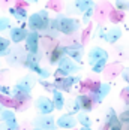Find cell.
Segmentation results:
<instances>
[{"instance_id": "obj_10", "label": "cell", "mask_w": 129, "mask_h": 130, "mask_svg": "<svg viewBox=\"0 0 129 130\" xmlns=\"http://www.w3.org/2000/svg\"><path fill=\"white\" fill-rule=\"evenodd\" d=\"M33 105H35L36 111H38L39 114H42V115L53 114V111H54V103H53L51 99L47 97V96H39Z\"/></svg>"}, {"instance_id": "obj_21", "label": "cell", "mask_w": 129, "mask_h": 130, "mask_svg": "<svg viewBox=\"0 0 129 130\" xmlns=\"http://www.w3.org/2000/svg\"><path fill=\"white\" fill-rule=\"evenodd\" d=\"M29 70H32L33 73H36L41 79H48L50 76H51V70L50 69H47V67H44V66H41V63L39 64H33L29 67Z\"/></svg>"}, {"instance_id": "obj_38", "label": "cell", "mask_w": 129, "mask_h": 130, "mask_svg": "<svg viewBox=\"0 0 129 130\" xmlns=\"http://www.w3.org/2000/svg\"><path fill=\"white\" fill-rule=\"evenodd\" d=\"M120 96H122L123 99H129V85L123 88V91H122V94H120Z\"/></svg>"}, {"instance_id": "obj_1", "label": "cell", "mask_w": 129, "mask_h": 130, "mask_svg": "<svg viewBox=\"0 0 129 130\" xmlns=\"http://www.w3.org/2000/svg\"><path fill=\"white\" fill-rule=\"evenodd\" d=\"M54 21H56V28L60 35L72 36L80 31V21L64 15V13H57L54 17Z\"/></svg>"}, {"instance_id": "obj_18", "label": "cell", "mask_w": 129, "mask_h": 130, "mask_svg": "<svg viewBox=\"0 0 129 130\" xmlns=\"http://www.w3.org/2000/svg\"><path fill=\"white\" fill-rule=\"evenodd\" d=\"M64 55L63 52V45H57L56 48H53L51 51L48 52V61L51 66H56L59 63V60Z\"/></svg>"}, {"instance_id": "obj_37", "label": "cell", "mask_w": 129, "mask_h": 130, "mask_svg": "<svg viewBox=\"0 0 129 130\" xmlns=\"http://www.w3.org/2000/svg\"><path fill=\"white\" fill-rule=\"evenodd\" d=\"M122 79H123L125 82H128V85H129V67H125V69L122 70Z\"/></svg>"}, {"instance_id": "obj_31", "label": "cell", "mask_w": 129, "mask_h": 130, "mask_svg": "<svg viewBox=\"0 0 129 130\" xmlns=\"http://www.w3.org/2000/svg\"><path fill=\"white\" fill-rule=\"evenodd\" d=\"M119 121L122 123V126H123V124L129 126V108H125V109H123V112L119 115Z\"/></svg>"}, {"instance_id": "obj_11", "label": "cell", "mask_w": 129, "mask_h": 130, "mask_svg": "<svg viewBox=\"0 0 129 130\" xmlns=\"http://www.w3.org/2000/svg\"><path fill=\"white\" fill-rule=\"evenodd\" d=\"M56 126H57V129L71 130L74 127H77V118H75L74 114H69V112L62 114L60 117L56 120Z\"/></svg>"}, {"instance_id": "obj_35", "label": "cell", "mask_w": 129, "mask_h": 130, "mask_svg": "<svg viewBox=\"0 0 129 130\" xmlns=\"http://www.w3.org/2000/svg\"><path fill=\"white\" fill-rule=\"evenodd\" d=\"M105 31H107V28H105L104 26H98V27H96V31H95V36H96V38H101V39H104Z\"/></svg>"}, {"instance_id": "obj_41", "label": "cell", "mask_w": 129, "mask_h": 130, "mask_svg": "<svg viewBox=\"0 0 129 130\" xmlns=\"http://www.w3.org/2000/svg\"><path fill=\"white\" fill-rule=\"evenodd\" d=\"M2 111H3V105L0 103V114H2Z\"/></svg>"}, {"instance_id": "obj_26", "label": "cell", "mask_w": 129, "mask_h": 130, "mask_svg": "<svg viewBox=\"0 0 129 130\" xmlns=\"http://www.w3.org/2000/svg\"><path fill=\"white\" fill-rule=\"evenodd\" d=\"M107 61H108V58H101L99 61H96L95 64H92V70L95 72V73H101L105 70V67H107Z\"/></svg>"}, {"instance_id": "obj_20", "label": "cell", "mask_w": 129, "mask_h": 130, "mask_svg": "<svg viewBox=\"0 0 129 130\" xmlns=\"http://www.w3.org/2000/svg\"><path fill=\"white\" fill-rule=\"evenodd\" d=\"M53 93V103H54V109H57V111H62L64 108V94L62 93V91L59 90H54L51 91Z\"/></svg>"}, {"instance_id": "obj_22", "label": "cell", "mask_w": 129, "mask_h": 130, "mask_svg": "<svg viewBox=\"0 0 129 130\" xmlns=\"http://www.w3.org/2000/svg\"><path fill=\"white\" fill-rule=\"evenodd\" d=\"M17 118V112L14 111L12 108H3L2 114H0V123H5V121H11Z\"/></svg>"}, {"instance_id": "obj_23", "label": "cell", "mask_w": 129, "mask_h": 130, "mask_svg": "<svg viewBox=\"0 0 129 130\" xmlns=\"http://www.w3.org/2000/svg\"><path fill=\"white\" fill-rule=\"evenodd\" d=\"M77 123H80V126H83V127H92V124H93L92 118L89 117V114H86V112H78L77 114Z\"/></svg>"}, {"instance_id": "obj_32", "label": "cell", "mask_w": 129, "mask_h": 130, "mask_svg": "<svg viewBox=\"0 0 129 130\" xmlns=\"http://www.w3.org/2000/svg\"><path fill=\"white\" fill-rule=\"evenodd\" d=\"M39 84L45 88V90L48 91V93H51L54 90V85H53V82H50L48 79H39Z\"/></svg>"}, {"instance_id": "obj_30", "label": "cell", "mask_w": 129, "mask_h": 130, "mask_svg": "<svg viewBox=\"0 0 129 130\" xmlns=\"http://www.w3.org/2000/svg\"><path fill=\"white\" fill-rule=\"evenodd\" d=\"M11 27H12V24H11V18H8V17H0V31L9 30Z\"/></svg>"}, {"instance_id": "obj_12", "label": "cell", "mask_w": 129, "mask_h": 130, "mask_svg": "<svg viewBox=\"0 0 129 130\" xmlns=\"http://www.w3.org/2000/svg\"><path fill=\"white\" fill-rule=\"evenodd\" d=\"M27 31L26 27H11L9 28V40H11V43L14 45H18V43H21V42H24L27 36Z\"/></svg>"}, {"instance_id": "obj_33", "label": "cell", "mask_w": 129, "mask_h": 130, "mask_svg": "<svg viewBox=\"0 0 129 130\" xmlns=\"http://www.w3.org/2000/svg\"><path fill=\"white\" fill-rule=\"evenodd\" d=\"M122 13L120 11H113V12L110 13V20H111V23H119V21H122Z\"/></svg>"}, {"instance_id": "obj_29", "label": "cell", "mask_w": 129, "mask_h": 130, "mask_svg": "<svg viewBox=\"0 0 129 130\" xmlns=\"http://www.w3.org/2000/svg\"><path fill=\"white\" fill-rule=\"evenodd\" d=\"M64 106H69V108H71L69 114H78V112H81V109H80V106H78L75 99H72V100H64Z\"/></svg>"}, {"instance_id": "obj_15", "label": "cell", "mask_w": 129, "mask_h": 130, "mask_svg": "<svg viewBox=\"0 0 129 130\" xmlns=\"http://www.w3.org/2000/svg\"><path fill=\"white\" fill-rule=\"evenodd\" d=\"M87 58H89V64L92 66L96 61H99L101 58H108V52L101 46H93V48H90V51L87 54Z\"/></svg>"}, {"instance_id": "obj_28", "label": "cell", "mask_w": 129, "mask_h": 130, "mask_svg": "<svg viewBox=\"0 0 129 130\" xmlns=\"http://www.w3.org/2000/svg\"><path fill=\"white\" fill-rule=\"evenodd\" d=\"M20 82L24 84V85H27V87H30V88H33L38 81H36V78H35L33 75H26V76H23V78L20 79Z\"/></svg>"}, {"instance_id": "obj_36", "label": "cell", "mask_w": 129, "mask_h": 130, "mask_svg": "<svg viewBox=\"0 0 129 130\" xmlns=\"http://www.w3.org/2000/svg\"><path fill=\"white\" fill-rule=\"evenodd\" d=\"M0 96H11V87L0 84Z\"/></svg>"}, {"instance_id": "obj_42", "label": "cell", "mask_w": 129, "mask_h": 130, "mask_svg": "<svg viewBox=\"0 0 129 130\" xmlns=\"http://www.w3.org/2000/svg\"><path fill=\"white\" fill-rule=\"evenodd\" d=\"M32 130H41V129H38V127H35V129H32Z\"/></svg>"}, {"instance_id": "obj_43", "label": "cell", "mask_w": 129, "mask_h": 130, "mask_svg": "<svg viewBox=\"0 0 129 130\" xmlns=\"http://www.w3.org/2000/svg\"><path fill=\"white\" fill-rule=\"evenodd\" d=\"M0 66H2V64H0ZM0 75H2V70H0Z\"/></svg>"}, {"instance_id": "obj_13", "label": "cell", "mask_w": 129, "mask_h": 130, "mask_svg": "<svg viewBox=\"0 0 129 130\" xmlns=\"http://www.w3.org/2000/svg\"><path fill=\"white\" fill-rule=\"evenodd\" d=\"M122 36H123L122 28L119 26H113L111 28H108V30L105 31L104 40H105L107 43H110V45H114V43H117L119 40L122 39Z\"/></svg>"}, {"instance_id": "obj_16", "label": "cell", "mask_w": 129, "mask_h": 130, "mask_svg": "<svg viewBox=\"0 0 129 130\" xmlns=\"http://www.w3.org/2000/svg\"><path fill=\"white\" fill-rule=\"evenodd\" d=\"M9 13L12 15V18H15L18 23H26L27 18H29V13H27L26 8L18 6V5L11 6V8H9Z\"/></svg>"}, {"instance_id": "obj_25", "label": "cell", "mask_w": 129, "mask_h": 130, "mask_svg": "<svg viewBox=\"0 0 129 130\" xmlns=\"http://www.w3.org/2000/svg\"><path fill=\"white\" fill-rule=\"evenodd\" d=\"M11 48V40L5 36H0V57H5Z\"/></svg>"}, {"instance_id": "obj_7", "label": "cell", "mask_w": 129, "mask_h": 130, "mask_svg": "<svg viewBox=\"0 0 129 130\" xmlns=\"http://www.w3.org/2000/svg\"><path fill=\"white\" fill-rule=\"evenodd\" d=\"M63 52L69 58H72L75 63H83V55H84V46L80 42H74L72 45H63Z\"/></svg>"}, {"instance_id": "obj_6", "label": "cell", "mask_w": 129, "mask_h": 130, "mask_svg": "<svg viewBox=\"0 0 129 130\" xmlns=\"http://www.w3.org/2000/svg\"><path fill=\"white\" fill-rule=\"evenodd\" d=\"M78 82H81L80 75H68V76H62V78H54L53 85L59 91H71V88L74 85H77Z\"/></svg>"}, {"instance_id": "obj_40", "label": "cell", "mask_w": 129, "mask_h": 130, "mask_svg": "<svg viewBox=\"0 0 129 130\" xmlns=\"http://www.w3.org/2000/svg\"><path fill=\"white\" fill-rule=\"evenodd\" d=\"M80 130H92V127H83V126H81V129Z\"/></svg>"}, {"instance_id": "obj_14", "label": "cell", "mask_w": 129, "mask_h": 130, "mask_svg": "<svg viewBox=\"0 0 129 130\" xmlns=\"http://www.w3.org/2000/svg\"><path fill=\"white\" fill-rule=\"evenodd\" d=\"M75 100H77L78 106H80V109H81V112H86V114H89L93 111V100H92L90 97H89V94H78L77 97H75Z\"/></svg>"}, {"instance_id": "obj_4", "label": "cell", "mask_w": 129, "mask_h": 130, "mask_svg": "<svg viewBox=\"0 0 129 130\" xmlns=\"http://www.w3.org/2000/svg\"><path fill=\"white\" fill-rule=\"evenodd\" d=\"M111 85L108 82H95L89 90V97L93 100V103H102L104 99L110 94Z\"/></svg>"}, {"instance_id": "obj_39", "label": "cell", "mask_w": 129, "mask_h": 130, "mask_svg": "<svg viewBox=\"0 0 129 130\" xmlns=\"http://www.w3.org/2000/svg\"><path fill=\"white\" fill-rule=\"evenodd\" d=\"M27 3H38L39 0H26Z\"/></svg>"}, {"instance_id": "obj_5", "label": "cell", "mask_w": 129, "mask_h": 130, "mask_svg": "<svg viewBox=\"0 0 129 130\" xmlns=\"http://www.w3.org/2000/svg\"><path fill=\"white\" fill-rule=\"evenodd\" d=\"M5 57L8 60V64L12 66V67L23 66V61L26 58V50H24V46H21V43H18L12 48H9V51Z\"/></svg>"}, {"instance_id": "obj_8", "label": "cell", "mask_w": 129, "mask_h": 130, "mask_svg": "<svg viewBox=\"0 0 129 130\" xmlns=\"http://www.w3.org/2000/svg\"><path fill=\"white\" fill-rule=\"evenodd\" d=\"M39 42H41V33L38 31H27V36L24 39V50L26 52H30V54H36L39 52Z\"/></svg>"}, {"instance_id": "obj_17", "label": "cell", "mask_w": 129, "mask_h": 130, "mask_svg": "<svg viewBox=\"0 0 129 130\" xmlns=\"http://www.w3.org/2000/svg\"><path fill=\"white\" fill-rule=\"evenodd\" d=\"M96 3L93 0H75L74 2V9L77 13H84L89 9H95Z\"/></svg>"}, {"instance_id": "obj_3", "label": "cell", "mask_w": 129, "mask_h": 130, "mask_svg": "<svg viewBox=\"0 0 129 130\" xmlns=\"http://www.w3.org/2000/svg\"><path fill=\"white\" fill-rule=\"evenodd\" d=\"M57 69L54 72V78H62V76H68V75H75V72H78L81 69V66L75 63L72 58H69L68 55H63L59 63H57Z\"/></svg>"}, {"instance_id": "obj_2", "label": "cell", "mask_w": 129, "mask_h": 130, "mask_svg": "<svg viewBox=\"0 0 129 130\" xmlns=\"http://www.w3.org/2000/svg\"><path fill=\"white\" fill-rule=\"evenodd\" d=\"M50 13L47 9H41L38 12L32 13L29 18H27V24H29V28L33 30V31H38V33H44L47 28H48V24H50Z\"/></svg>"}, {"instance_id": "obj_27", "label": "cell", "mask_w": 129, "mask_h": 130, "mask_svg": "<svg viewBox=\"0 0 129 130\" xmlns=\"http://www.w3.org/2000/svg\"><path fill=\"white\" fill-rule=\"evenodd\" d=\"M114 6L120 12H129V0H116Z\"/></svg>"}, {"instance_id": "obj_9", "label": "cell", "mask_w": 129, "mask_h": 130, "mask_svg": "<svg viewBox=\"0 0 129 130\" xmlns=\"http://www.w3.org/2000/svg\"><path fill=\"white\" fill-rule=\"evenodd\" d=\"M33 126L41 130H57L56 120H54V117H53L51 114H48V115L39 114L38 117L33 120Z\"/></svg>"}, {"instance_id": "obj_19", "label": "cell", "mask_w": 129, "mask_h": 130, "mask_svg": "<svg viewBox=\"0 0 129 130\" xmlns=\"http://www.w3.org/2000/svg\"><path fill=\"white\" fill-rule=\"evenodd\" d=\"M122 124L119 121V115L114 111V108H108L107 114H105V127H113V126H119Z\"/></svg>"}, {"instance_id": "obj_34", "label": "cell", "mask_w": 129, "mask_h": 130, "mask_svg": "<svg viewBox=\"0 0 129 130\" xmlns=\"http://www.w3.org/2000/svg\"><path fill=\"white\" fill-rule=\"evenodd\" d=\"M93 11L95 9H89V11H86V12L83 13V24H89L92 20V17H93Z\"/></svg>"}, {"instance_id": "obj_24", "label": "cell", "mask_w": 129, "mask_h": 130, "mask_svg": "<svg viewBox=\"0 0 129 130\" xmlns=\"http://www.w3.org/2000/svg\"><path fill=\"white\" fill-rule=\"evenodd\" d=\"M0 130H20V123L18 120H11V121H5L0 123Z\"/></svg>"}]
</instances>
